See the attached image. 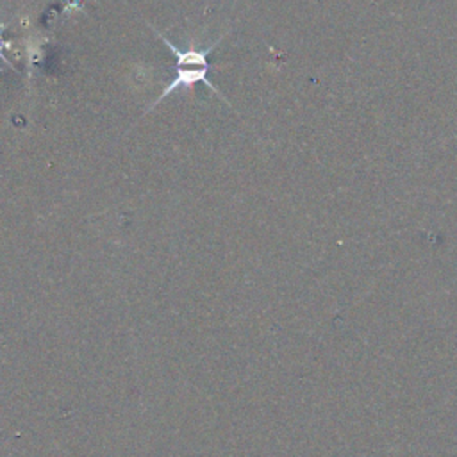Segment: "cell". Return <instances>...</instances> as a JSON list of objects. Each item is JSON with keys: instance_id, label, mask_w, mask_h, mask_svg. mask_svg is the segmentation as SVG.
Instances as JSON below:
<instances>
[{"instance_id": "cell-1", "label": "cell", "mask_w": 457, "mask_h": 457, "mask_svg": "<svg viewBox=\"0 0 457 457\" xmlns=\"http://www.w3.org/2000/svg\"><path fill=\"white\" fill-rule=\"evenodd\" d=\"M154 29V27H152ZM155 36L170 48V52L175 55V64H173V77L170 80V84L162 89V93L155 98V102L145 111V112H150L159 102H162L166 96H170L173 91L177 89H182V87H193L196 82H202L205 84L209 89H212V93H216L221 100H225V96L216 89V86L209 80V70L212 68L207 61L209 54L216 48V45L223 39V36H220L216 41H212L207 48H196L195 43H189V48L187 50H182V48H177L170 39H166L161 32H157L154 29ZM227 102V100H225ZM228 104V102H227Z\"/></svg>"}]
</instances>
